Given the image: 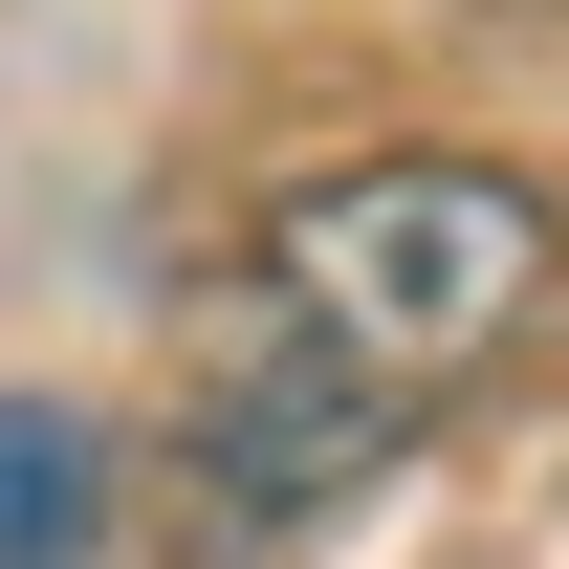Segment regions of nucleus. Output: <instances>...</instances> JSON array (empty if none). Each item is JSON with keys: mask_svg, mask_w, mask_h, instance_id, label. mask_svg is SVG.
I'll use <instances>...</instances> for the list:
<instances>
[{"mask_svg": "<svg viewBox=\"0 0 569 569\" xmlns=\"http://www.w3.org/2000/svg\"><path fill=\"white\" fill-rule=\"evenodd\" d=\"M263 307H307L395 417H438V395H482L569 329V219L503 153H329L263 219Z\"/></svg>", "mask_w": 569, "mask_h": 569, "instance_id": "1", "label": "nucleus"}, {"mask_svg": "<svg viewBox=\"0 0 569 569\" xmlns=\"http://www.w3.org/2000/svg\"><path fill=\"white\" fill-rule=\"evenodd\" d=\"M176 438H198V482L241 503V526H329V503L395 460V395H372V372L329 351L307 307H263V284H241V307L198 329V395H176Z\"/></svg>", "mask_w": 569, "mask_h": 569, "instance_id": "2", "label": "nucleus"}, {"mask_svg": "<svg viewBox=\"0 0 569 569\" xmlns=\"http://www.w3.org/2000/svg\"><path fill=\"white\" fill-rule=\"evenodd\" d=\"M110 548V417L0 395V569H88Z\"/></svg>", "mask_w": 569, "mask_h": 569, "instance_id": "3", "label": "nucleus"}, {"mask_svg": "<svg viewBox=\"0 0 569 569\" xmlns=\"http://www.w3.org/2000/svg\"><path fill=\"white\" fill-rule=\"evenodd\" d=\"M526 22H548V0H526Z\"/></svg>", "mask_w": 569, "mask_h": 569, "instance_id": "4", "label": "nucleus"}]
</instances>
